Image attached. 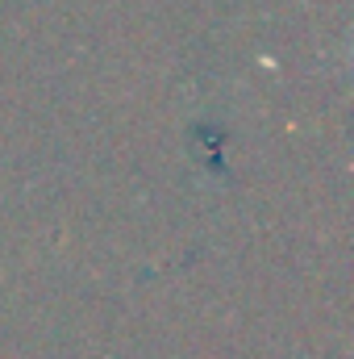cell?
Wrapping results in <instances>:
<instances>
[]
</instances>
